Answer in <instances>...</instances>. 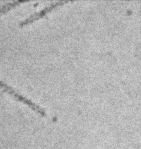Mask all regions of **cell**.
Listing matches in <instances>:
<instances>
[{
    "instance_id": "obj_2",
    "label": "cell",
    "mask_w": 141,
    "mask_h": 149,
    "mask_svg": "<svg viewBox=\"0 0 141 149\" xmlns=\"http://www.w3.org/2000/svg\"><path fill=\"white\" fill-rule=\"evenodd\" d=\"M24 2V1H20V0H17V1H10L9 2H7L1 6H0V13H3L6 12V10L10 9V8H13V6L19 4L21 2Z\"/></svg>"
},
{
    "instance_id": "obj_1",
    "label": "cell",
    "mask_w": 141,
    "mask_h": 149,
    "mask_svg": "<svg viewBox=\"0 0 141 149\" xmlns=\"http://www.w3.org/2000/svg\"><path fill=\"white\" fill-rule=\"evenodd\" d=\"M67 1H57L53 3H51L47 6H45L44 8L41 9L40 10H39L38 12H35L33 14H31L30 16H29L28 17H27L26 19H25L24 20H23V21H22L20 23V25H24L26 24L27 23H31V22H33V20L38 19L41 17H42L43 15H44L46 13L50 12L51 10H52V9H54L55 7L61 5L64 3L66 2Z\"/></svg>"
}]
</instances>
